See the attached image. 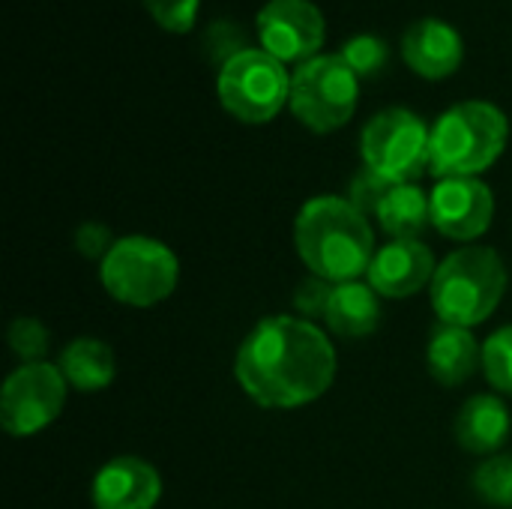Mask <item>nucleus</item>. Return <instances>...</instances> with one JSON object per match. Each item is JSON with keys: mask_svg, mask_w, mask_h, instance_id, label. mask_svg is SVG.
Returning <instances> with one entry per match:
<instances>
[{"mask_svg": "<svg viewBox=\"0 0 512 509\" xmlns=\"http://www.w3.org/2000/svg\"><path fill=\"white\" fill-rule=\"evenodd\" d=\"M375 219L390 240H420V234L432 225L429 195L417 183H399L387 192Z\"/></svg>", "mask_w": 512, "mask_h": 509, "instance_id": "nucleus-19", "label": "nucleus"}, {"mask_svg": "<svg viewBox=\"0 0 512 509\" xmlns=\"http://www.w3.org/2000/svg\"><path fill=\"white\" fill-rule=\"evenodd\" d=\"M432 228L450 240H480L495 216V195L480 177H447L438 180L432 195Z\"/></svg>", "mask_w": 512, "mask_h": 509, "instance_id": "nucleus-11", "label": "nucleus"}, {"mask_svg": "<svg viewBox=\"0 0 512 509\" xmlns=\"http://www.w3.org/2000/svg\"><path fill=\"white\" fill-rule=\"evenodd\" d=\"M255 33L267 54L300 66L321 54L327 21L312 0H267L255 15Z\"/></svg>", "mask_w": 512, "mask_h": 509, "instance_id": "nucleus-10", "label": "nucleus"}, {"mask_svg": "<svg viewBox=\"0 0 512 509\" xmlns=\"http://www.w3.org/2000/svg\"><path fill=\"white\" fill-rule=\"evenodd\" d=\"M393 186H399V183H390V180H384L381 174H375L372 168L363 165V171H357L354 180H351V186H348V201H351L363 216H375L378 207H381V201L387 198V192H390Z\"/></svg>", "mask_w": 512, "mask_h": 509, "instance_id": "nucleus-24", "label": "nucleus"}, {"mask_svg": "<svg viewBox=\"0 0 512 509\" xmlns=\"http://www.w3.org/2000/svg\"><path fill=\"white\" fill-rule=\"evenodd\" d=\"M69 384L51 363H21L3 384L0 423L12 438H30L48 429L63 405Z\"/></svg>", "mask_w": 512, "mask_h": 509, "instance_id": "nucleus-9", "label": "nucleus"}, {"mask_svg": "<svg viewBox=\"0 0 512 509\" xmlns=\"http://www.w3.org/2000/svg\"><path fill=\"white\" fill-rule=\"evenodd\" d=\"M360 99V78L339 54H318L291 72V111L294 117L318 132L342 129Z\"/></svg>", "mask_w": 512, "mask_h": 509, "instance_id": "nucleus-7", "label": "nucleus"}, {"mask_svg": "<svg viewBox=\"0 0 512 509\" xmlns=\"http://www.w3.org/2000/svg\"><path fill=\"white\" fill-rule=\"evenodd\" d=\"M483 375L498 393L512 396V324L483 342Z\"/></svg>", "mask_w": 512, "mask_h": 509, "instance_id": "nucleus-22", "label": "nucleus"}, {"mask_svg": "<svg viewBox=\"0 0 512 509\" xmlns=\"http://www.w3.org/2000/svg\"><path fill=\"white\" fill-rule=\"evenodd\" d=\"M114 237H111V231H108V225H102V222H84L78 231H75V249L87 258V261H105L108 258V252L114 249Z\"/></svg>", "mask_w": 512, "mask_h": 509, "instance_id": "nucleus-28", "label": "nucleus"}, {"mask_svg": "<svg viewBox=\"0 0 512 509\" xmlns=\"http://www.w3.org/2000/svg\"><path fill=\"white\" fill-rule=\"evenodd\" d=\"M60 375L66 378V384L78 393H99L108 390L117 378V360L114 351L93 336H81L72 339L60 360H57Z\"/></svg>", "mask_w": 512, "mask_h": 509, "instance_id": "nucleus-18", "label": "nucleus"}, {"mask_svg": "<svg viewBox=\"0 0 512 509\" xmlns=\"http://www.w3.org/2000/svg\"><path fill=\"white\" fill-rule=\"evenodd\" d=\"M339 57L354 69L357 78H372L387 66L390 48L378 33H354L342 42Z\"/></svg>", "mask_w": 512, "mask_h": 509, "instance_id": "nucleus-20", "label": "nucleus"}, {"mask_svg": "<svg viewBox=\"0 0 512 509\" xmlns=\"http://www.w3.org/2000/svg\"><path fill=\"white\" fill-rule=\"evenodd\" d=\"M102 288L126 306H156L168 300L180 279L177 255L153 237H120L99 267Z\"/></svg>", "mask_w": 512, "mask_h": 509, "instance_id": "nucleus-5", "label": "nucleus"}, {"mask_svg": "<svg viewBox=\"0 0 512 509\" xmlns=\"http://www.w3.org/2000/svg\"><path fill=\"white\" fill-rule=\"evenodd\" d=\"M426 366L441 387H459L483 366V348L468 327L438 324L426 345Z\"/></svg>", "mask_w": 512, "mask_h": 509, "instance_id": "nucleus-15", "label": "nucleus"}, {"mask_svg": "<svg viewBox=\"0 0 512 509\" xmlns=\"http://www.w3.org/2000/svg\"><path fill=\"white\" fill-rule=\"evenodd\" d=\"M510 408L498 396H474L456 417V441L474 456H495L510 438Z\"/></svg>", "mask_w": 512, "mask_h": 509, "instance_id": "nucleus-16", "label": "nucleus"}, {"mask_svg": "<svg viewBox=\"0 0 512 509\" xmlns=\"http://www.w3.org/2000/svg\"><path fill=\"white\" fill-rule=\"evenodd\" d=\"M324 324L339 339L372 336L381 324V297L369 282H342L333 285Z\"/></svg>", "mask_w": 512, "mask_h": 509, "instance_id": "nucleus-17", "label": "nucleus"}, {"mask_svg": "<svg viewBox=\"0 0 512 509\" xmlns=\"http://www.w3.org/2000/svg\"><path fill=\"white\" fill-rule=\"evenodd\" d=\"M474 492L492 507L512 509V456H489L474 471Z\"/></svg>", "mask_w": 512, "mask_h": 509, "instance_id": "nucleus-21", "label": "nucleus"}, {"mask_svg": "<svg viewBox=\"0 0 512 509\" xmlns=\"http://www.w3.org/2000/svg\"><path fill=\"white\" fill-rule=\"evenodd\" d=\"M234 375L243 393L261 408H303L333 387L336 348L315 321L273 315L243 339Z\"/></svg>", "mask_w": 512, "mask_h": 509, "instance_id": "nucleus-1", "label": "nucleus"}, {"mask_svg": "<svg viewBox=\"0 0 512 509\" xmlns=\"http://www.w3.org/2000/svg\"><path fill=\"white\" fill-rule=\"evenodd\" d=\"M51 333L36 318H15L9 327V348L21 363H45Z\"/></svg>", "mask_w": 512, "mask_h": 509, "instance_id": "nucleus-23", "label": "nucleus"}, {"mask_svg": "<svg viewBox=\"0 0 512 509\" xmlns=\"http://www.w3.org/2000/svg\"><path fill=\"white\" fill-rule=\"evenodd\" d=\"M330 294H333V282H324V279H318V276H309V279L297 288L294 306H297V312H300L306 321H315V318L324 321Z\"/></svg>", "mask_w": 512, "mask_h": 509, "instance_id": "nucleus-26", "label": "nucleus"}, {"mask_svg": "<svg viewBox=\"0 0 512 509\" xmlns=\"http://www.w3.org/2000/svg\"><path fill=\"white\" fill-rule=\"evenodd\" d=\"M402 57L417 75L429 81H441L459 72L465 60V39L450 21L426 15V18H417L402 33Z\"/></svg>", "mask_w": 512, "mask_h": 509, "instance_id": "nucleus-14", "label": "nucleus"}, {"mask_svg": "<svg viewBox=\"0 0 512 509\" xmlns=\"http://www.w3.org/2000/svg\"><path fill=\"white\" fill-rule=\"evenodd\" d=\"M432 129L408 108L378 111L360 135L363 165L390 183H417L429 171Z\"/></svg>", "mask_w": 512, "mask_h": 509, "instance_id": "nucleus-8", "label": "nucleus"}, {"mask_svg": "<svg viewBox=\"0 0 512 509\" xmlns=\"http://www.w3.org/2000/svg\"><path fill=\"white\" fill-rule=\"evenodd\" d=\"M159 498V471L138 456H117L105 462L90 486V501L96 509H153Z\"/></svg>", "mask_w": 512, "mask_h": 509, "instance_id": "nucleus-13", "label": "nucleus"}, {"mask_svg": "<svg viewBox=\"0 0 512 509\" xmlns=\"http://www.w3.org/2000/svg\"><path fill=\"white\" fill-rule=\"evenodd\" d=\"M144 9L159 27L171 33H189L198 18L201 0H144Z\"/></svg>", "mask_w": 512, "mask_h": 509, "instance_id": "nucleus-25", "label": "nucleus"}, {"mask_svg": "<svg viewBox=\"0 0 512 509\" xmlns=\"http://www.w3.org/2000/svg\"><path fill=\"white\" fill-rule=\"evenodd\" d=\"M510 141L507 114L483 99H468L447 108L432 126L429 171L438 180L480 177L492 168Z\"/></svg>", "mask_w": 512, "mask_h": 509, "instance_id": "nucleus-3", "label": "nucleus"}, {"mask_svg": "<svg viewBox=\"0 0 512 509\" xmlns=\"http://www.w3.org/2000/svg\"><path fill=\"white\" fill-rule=\"evenodd\" d=\"M216 39H219V45H216V48H207V51H210V57H213L219 66H222L225 60H231L234 54H240L243 48H249V45H246L243 27H237V24H231V21H213V24H210L204 42H216Z\"/></svg>", "mask_w": 512, "mask_h": 509, "instance_id": "nucleus-27", "label": "nucleus"}, {"mask_svg": "<svg viewBox=\"0 0 512 509\" xmlns=\"http://www.w3.org/2000/svg\"><path fill=\"white\" fill-rule=\"evenodd\" d=\"M216 93L222 108L240 123H270L291 102V75L282 60L258 48H243L219 66Z\"/></svg>", "mask_w": 512, "mask_h": 509, "instance_id": "nucleus-6", "label": "nucleus"}, {"mask_svg": "<svg viewBox=\"0 0 512 509\" xmlns=\"http://www.w3.org/2000/svg\"><path fill=\"white\" fill-rule=\"evenodd\" d=\"M438 273L435 255L420 240H390L369 264L366 282L387 300H405L423 291Z\"/></svg>", "mask_w": 512, "mask_h": 509, "instance_id": "nucleus-12", "label": "nucleus"}, {"mask_svg": "<svg viewBox=\"0 0 512 509\" xmlns=\"http://www.w3.org/2000/svg\"><path fill=\"white\" fill-rule=\"evenodd\" d=\"M507 294L504 258L480 243L462 246L438 264L432 279V306L441 324L477 327L495 315Z\"/></svg>", "mask_w": 512, "mask_h": 509, "instance_id": "nucleus-4", "label": "nucleus"}, {"mask_svg": "<svg viewBox=\"0 0 512 509\" xmlns=\"http://www.w3.org/2000/svg\"><path fill=\"white\" fill-rule=\"evenodd\" d=\"M294 243L309 273L333 285L366 276L378 252L369 216L339 195H318L300 207Z\"/></svg>", "mask_w": 512, "mask_h": 509, "instance_id": "nucleus-2", "label": "nucleus"}]
</instances>
